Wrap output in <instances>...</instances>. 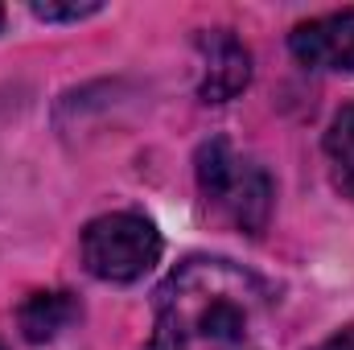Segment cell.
Returning a JSON list of instances; mask_svg holds the SVG:
<instances>
[{"instance_id": "1", "label": "cell", "mask_w": 354, "mask_h": 350, "mask_svg": "<svg viewBox=\"0 0 354 350\" xmlns=\"http://www.w3.org/2000/svg\"><path fill=\"white\" fill-rule=\"evenodd\" d=\"M268 288L227 260H189L157 293V350H185L189 342L243 347Z\"/></svg>"}, {"instance_id": "2", "label": "cell", "mask_w": 354, "mask_h": 350, "mask_svg": "<svg viewBox=\"0 0 354 350\" xmlns=\"http://www.w3.org/2000/svg\"><path fill=\"white\" fill-rule=\"evenodd\" d=\"M198 185L235 227H243L248 235L264 231L268 210H272V181L256 161L239 157L227 140L202 145V153H198Z\"/></svg>"}, {"instance_id": "3", "label": "cell", "mask_w": 354, "mask_h": 350, "mask_svg": "<svg viewBox=\"0 0 354 350\" xmlns=\"http://www.w3.org/2000/svg\"><path fill=\"white\" fill-rule=\"evenodd\" d=\"M157 260H161V235L145 214L115 210L95 219L83 231V264L99 280H111V284L140 280Z\"/></svg>"}, {"instance_id": "4", "label": "cell", "mask_w": 354, "mask_h": 350, "mask_svg": "<svg viewBox=\"0 0 354 350\" xmlns=\"http://www.w3.org/2000/svg\"><path fill=\"white\" fill-rule=\"evenodd\" d=\"M288 46H292L297 62H305L313 71H354V8L297 25Z\"/></svg>"}, {"instance_id": "5", "label": "cell", "mask_w": 354, "mask_h": 350, "mask_svg": "<svg viewBox=\"0 0 354 350\" xmlns=\"http://www.w3.org/2000/svg\"><path fill=\"white\" fill-rule=\"evenodd\" d=\"M202 46V58H206V71H202V99L206 103H227L235 99L239 91L248 87L252 79V58L243 50L239 37L231 33H202L198 37Z\"/></svg>"}, {"instance_id": "6", "label": "cell", "mask_w": 354, "mask_h": 350, "mask_svg": "<svg viewBox=\"0 0 354 350\" xmlns=\"http://www.w3.org/2000/svg\"><path fill=\"white\" fill-rule=\"evenodd\" d=\"M75 317H79V301H75L71 293H33V297L21 305V313H17L21 334H25L29 342H50V338H58Z\"/></svg>"}, {"instance_id": "7", "label": "cell", "mask_w": 354, "mask_h": 350, "mask_svg": "<svg viewBox=\"0 0 354 350\" xmlns=\"http://www.w3.org/2000/svg\"><path fill=\"white\" fill-rule=\"evenodd\" d=\"M326 153H330V165H334L338 181L354 194V103L334 116V124L326 132Z\"/></svg>"}, {"instance_id": "8", "label": "cell", "mask_w": 354, "mask_h": 350, "mask_svg": "<svg viewBox=\"0 0 354 350\" xmlns=\"http://www.w3.org/2000/svg\"><path fill=\"white\" fill-rule=\"evenodd\" d=\"M33 12H37L41 21H83V17H95V12H99V4H50V0L41 4V0H37Z\"/></svg>"}, {"instance_id": "9", "label": "cell", "mask_w": 354, "mask_h": 350, "mask_svg": "<svg viewBox=\"0 0 354 350\" xmlns=\"http://www.w3.org/2000/svg\"><path fill=\"white\" fill-rule=\"evenodd\" d=\"M313 350H354V326H346V330H338L334 338H326L322 347H313Z\"/></svg>"}, {"instance_id": "10", "label": "cell", "mask_w": 354, "mask_h": 350, "mask_svg": "<svg viewBox=\"0 0 354 350\" xmlns=\"http://www.w3.org/2000/svg\"><path fill=\"white\" fill-rule=\"evenodd\" d=\"M0 25H4V8H0Z\"/></svg>"}, {"instance_id": "11", "label": "cell", "mask_w": 354, "mask_h": 350, "mask_svg": "<svg viewBox=\"0 0 354 350\" xmlns=\"http://www.w3.org/2000/svg\"><path fill=\"white\" fill-rule=\"evenodd\" d=\"M0 350H4V347H0Z\"/></svg>"}]
</instances>
